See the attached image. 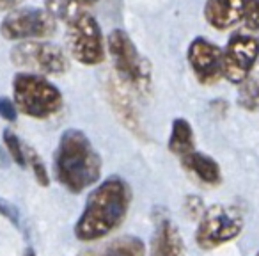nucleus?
Masks as SVG:
<instances>
[{
    "instance_id": "21",
    "label": "nucleus",
    "mask_w": 259,
    "mask_h": 256,
    "mask_svg": "<svg viewBox=\"0 0 259 256\" xmlns=\"http://www.w3.org/2000/svg\"><path fill=\"white\" fill-rule=\"evenodd\" d=\"M243 25L248 32H259V0H247L245 2Z\"/></svg>"
},
{
    "instance_id": "14",
    "label": "nucleus",
    "mask_w": 259,
    "mask_h": 256,
    "mask_svg": "<svg viewBox=\"0 0 259 256\" xmlns=\"http://www.w3.org/2000/svg\"><path fill=\"white\" fill-rule=\"evenodd\" d=\"M153 256H185V242L178 226L163 219L153 237Z\"/></svg>"
},
{
    "instance_id": "6",
    "label": "nucleus",
    "mask_w": 259,
    "mask_h": 256,
    "mask_svg": "<svg viewBox=\"0 0 259 256\" xmlns=\"http://www.w3.org/2000/svg\"><path fill=\"white\" fill-rule=\"evenodd\" d=\"M68 45L71 57L83 66H96L105 61L107 43L93 15L82 11L68 22Z\"/></svg>"
},
{
    "instance_id": "8",
    "label": "nucleus",
    "mask_w": 259,
    "mask_h": 256,
    "mask_svg": "<svg viewBox=\"0 0 259 256\" xmlns=\"http://www.w3.org/2000/svg\"><path fill=\"white\" fill-rule=\"evenodd\" d=\"M57 29V18L48 9L18 8L0 23V34L8 41H30L50 38Z\"/></svg>"
},
{
    "instance_id": "4",
    "label": "nucleus",
    "mask_w": 259,
    "mask_h": 256,
    "mask_svg": "<svg viewBox=\"0 0 259 256\" xmlns=\"http://www.w3.org/2000/svg\"><path fill=\"white\" fill-rule=\"evenodd\" d=\"M245 215L234 205H211L199 217L195 242L201 249H215L241 235Z\"/></svg>"
},
{
    "instance_id": "16",
    "label": "nucleus",
    "mask_w": 259,
    "mask_h": 256,
    "mask_svg": "<svg viewBox=\"0 0 259 256\" xmlns=\"http://www.w3.org/2000/svg\"><path fill=\"white\" fill-rule=\"evenodd\" d=\"M146 254V244L137 237L126 235L119 237L115 240L108 242L98 251L89 252L87 256H144Z\"/></svg>"
},
{
    "instance_id": "12",
    "label": "nucleus",
    "mask_w": 259,
    "mask_h": 256,
    "mask_svg": "<svg viewBox=\"0 0 259 256\" xmlns=\"http://www.w3.org/2000/svg\"><path fill=\"white\" fill-rule=\"evenodd\" d=\"M128 84H124L121 79H115L108 82V100H110L112 108L115 111L117 118L122 121V125L128 126L130 130L139 134L141 132V121H139L137 107H135L134 100H132V94L126 89Z\"/></svg>"
},
{
    "instance_id": "23",
    "label": "nucleus",
    "mask_w": 259,
    "mask_h": 256,
    "mask_svg": "<svg viewBox=\"0 0 259 256\" xmlns=\"http://www.w3.org/2000/svg\"><path fill=\"white\" fill-rule=\"evenodd\" d=\"M183 206H185V212H187L190 217H194V219L201 217L206 210L204 205H202V199L199 198V196H187Z\"/></svg>"
},
{
    "instance_id": "27",
    "label": "nucleus",
    "mask_w": 259,
    "mask_h": 256,
    "mask_svg": "<svg viewBox=\"0 0 259 256\" xmlns=\"http://www.w3.org/2000/svg\"><path fill=\"white\" fill-rule=\"evenodd\" d=\"M25 256H36V251H34L32 247H29V249L25 251Z\"/></svg>"
},
{
    "instance_id": "25",
    "label": "nucleus",
    "mask_w": 259,
    "mask_h": 256,
    "mask_svg": "<svg viewBox=\"0 0 259 256\" xmlns=\"http://www.w3.org/2000/svg\"><path fill=\"white\" fill-rule=\"evenodd\" d=\"M20 0H0V11H13Z\"/></svg>"
},
{
    "instance_id": "13",
    "label": "nucleus",
    "mask_w": 259,
    "mask_h": 256,
    "mask_svg": "<svg viewBox=\"0 0 259 256\" xmlns=\"http://www.w3.org/2000/svg\"><path fill=\"white\" fill-rule=\"evenodd\" d=\"M181 166L208 187H217L222 184V169H220L219 162L206 153L192 152L181 157Z\"/></svg>"
},
{
    "instance_id": "11",
    "label": "nucleus",
    "mask_w": 259,
    "mask_h": 256,
    "mask_svg": "<svg viewBox=\"0 0 259 256\" xmlns=\"http://www.w3.org/2000/svg\"><path fill=\"white\" fill-rule=\"evenodd\" d=\"M247 0H206L204 20L217 30H229L243 22Z\"/></svg>"
},
{
    "instance_id": "28",
    "label": "nucleus",
    "mask_w": 259,
    "mask_h": 256,
    "mask_svg": "<svg viewBox=\"0 0 259 256\" xmlns=\"http://www.w3.org/2000/svg\"><path fill=\"white\" fill-rule=\"evenodd\" d=\"M255 256H259V251H257V252H255Z\"/></svg>"
},
{
    "instance_id": "22",
    "label": "nucleus",
    "mask_w": 259,
    "mask_h": 256,
    "mask_svg": "<svg viewBox=\"0 0 259 256\" xmlns=\"http://www.w3.org/2000/svg\"><path fill=\"white\" fill-rule=\"evenodd\" d=\"M0 215L6 217L11 224H15L16 228H20V221H22V213H20L18 206L13 205L8 199L0 198Z\"/></svg>"
},
{
    "instance_id": "18",
    "label": "nucleus",
    "mask_w": 259,
    "mask_h": 256,
    "mask_svg": "<svg viewBox=\"0 0 259 256\" xmlns=\"http://www.w3.org/2000/svg\"><path fill=\"white\" fill-rule=\"evenodd\" d=\"M96 2H100V0H47V9L55 18H62L69 22L85 8L94 6Z\"/></svg>"
},
{
    "instance_id": "1",
    "label": "nucleus",
    "mask_w": 259,
    "mask_h": 256,
    "mask_svg": "<svg viewBox=\"0 0 259 256\" xmlns=\"http://www.w3.org/2000/svg\"><path fill=\"white\" fill-rule=\"evenodd\" d=\"M132 205V191L122 178L110 176L89 196L82 215L76 221L75 237L82 242H96L122 224Z\"/></svg>"
},
{
    "instance_id": "10",
    "label": "nucleus",
    "mask_w": 259,
    "mask_h": 256,
    "mask_svg": "<svg viewBox=\"0 0 259 256\" xmlns=\"http://www.w3.org/2000/svg\"><path fill=\"white\" fill-rule=\"evenodd\" d=\"M222 54H224V48H220L219 45L206 40V38H195L188 45V50H187L188 64H190L195 79L202 86H213L220 79H224Z\"/></svg>"
},
{
    "instance_id": "3",
    "label": "nucleus",
    "mask_w": 259,
    "mask_h": 256,
    "mask_svg": "<svg viewBox=\"0 0 259 256\" xmlns=\"http://www.w3.org/2000/svg\"><path fill=\"white\" fill-rule=\"evenodd\" d=\"M13 94L20 112L34 119H47L62 107V93L37 73L22 71L13 79Z\"/></svg>"
},
{
    "instance_id": "2",
    "label": "nucleus",
    "mask_w": 259,
    "mask_h": 256,
    "mask_svg": "<svg viewBox=\"0 0 259 256\" xmlns=\"http://www.w3.org/2000/svg\"><path fill=\"white\" fill-rule=\"evenodd\" d=\"M54 173L59 184L73 194H80L100 180V153L82 130L68 128L61 135L54 152Z\"/></svg>"
},
{
    "instance_id": "7",
    "label": "nucleus",
    "mask_w": 259,
    "mask_h": 256,
    "mask_svg": "<svg viewBox=\"0 0 259 256\" xmlns=\"http://www.w3.org/2000/svg\"><path fill=\"white\" fill-rule=\"evenodd\" d=\"M9 57L15 66L37 75H62L69 68L62 48L47 41H18L11 48Z\"/></svg>"
},
{
    "instance_id": "26",
    "label": "nucleus",
    "mask_w": 259,
    "mask_h": 256,
    "mask_svg": "<svg viewBox=\"0 0 259 256\" xmlns=\"http://www.w3.org/2000/svg\"><path fill=\"white\" fill-rule=\"evenodd\" d=\"M9 164V160H8V157H6V153H4V150L0 148V167H6Z\"/></svg>"
},
{
    "instance_id": "5",
    "label": "nucleus",
    "mask_w": 259,
    "mask_h": 256,
    "mask_svg": "<svg viewBox=\"0 0 259 256\" xmlns=\"http://www.w3.org/2000/svg\"><path fill=\"white\" fill-rule=\"evenodd\" d=\"M107 50L112 57V64L117 77L134 89L144 91L151 86V69L141 57L132 38L122 29H114L107 38Z\"/></svg>"
},
{
    "instance_id": "17",
    "label": "nucleus",
    "mask_w": 259,
    "mask_h": 256,
    "mask_svg": "<svg viewBox=\"0 0 259 256\" xmlns=\"http://www.w3.org/2000/svg\"><path fill=\"white\" fill-rule=\"evenodd\" d=\"M238 105L247 112L259 111V62L238 87Z\"/></svg>"
},
{
    "instance_id": "19",
    "label": "nucleus",
    "mask_w": 259,
    "mask_h": 256,
    "mask_svg": "<svg viewBox=\"0 0 259 256\" xmlns=\"http://www.w3.org/2000/svg\"><path fill=\"white\" fill-rule=\"evenodd\" d=\"M4 144L9 152V157L13 159V162L20 167H27V153H25V144L20 141V137L15 134L13 130H6L4 132Z\"/></svg>"
},
{
    "instance_id": "20",
    "label": "nucleus",
    "mask_w": 259,
    "mask_h": 256,
    "mask_svg": "<svg viewBox=\"0 0 259 256\" xmlns=\"http://www.w3.org/2000/svg\"><path fill=\"white\" fill-rule=\"evenodd\" d=\"M25 153H27V162L32 167L37 184H39L41 187H48V185H50V176H48V171H47V167H45L41 157L37 155L30 146H25Z\"/></svg>"
},
{
    "instance_id": "15",
    "label": "nucleus",
    "mask_w": 259,
    "mask_h": 256,
    "mask_svg": "<svg viewBox=\"0 0 259 256\" xmlns=\"http://www.w3.org/2000/svg\"><path fill=\"white\" fill-rule=\"evenodd\" d=\"M169 152L176 157H185L188 153L195 152V135L192 125L185 118H176L172 121V128H170V137H169Z\"/></svg>"
},
{
    "instance_id": "24",
    "label": "nucleus",
    "mask_w": 259,
    "mask_h": 256,
    "mask_svg": "<svg viewBox=\"0 0 259 256\" xmlns=\"http://www.w3.org/2000/svg\"><path fill=\"white\" fill-rule=\"evenodd\" d=\"M16 103L13 100L6 96H0V116L6 119V121L15 123L18 119V111H16Z\"/></svg>"
},
{
    "instance_id": "9",
    "label": "nucleus",
    "mask_w": 259,
    "mask_h": 256,
    "mask_svg": "<svg viewBox=\"0 0 259 256\" xmlns=\"http://www.w3.org/2000/svg\"><path fill=\"white\" fill-rule=\"evenodd\" d=\"M259 62V40L252 32H236L229 38L222 54V75L240 86Z\"/></svg>"
}]
</instances>
